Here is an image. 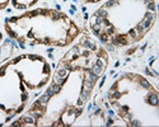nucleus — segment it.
<instances>
[{
    "mask_svg": "<svg viewBox=\"0 0 159 127\" xmlns=\"http://www.w3.org/2000/svg\"><path fill=\"white\" fill-rule=\"evenodd\" d=\"M10 4V0H0V10H4Z\"/></svg>",
    "mask_w": 159,
    "mask_h": 127,
    "instance_id": "obj_7",
    "label": "nucleus"
},
{
    "mask_svg": "<svg viewBox=\"0 0 159 127\" xmlns=\"http://www.w3.org/2000/svg\"><path fill=\"white\" fill-rule=\"evenodd\" d=\"M108 104L129 127L159 126L158 89L138 72H122L107 90Z\"/></svg>",
    "mask_w": 159,
    "mask_h": 127,
    "instance_id": "obj_5",
    "label": "nucleus"
},
{
    "mask_svg": "<svg viewBox=\"0 0 159 127\" xmlns=\"http://www.w3.org/2000/svg\"><path fill=\"white\" fill-rule=\"evenodd\" d=\"M7 34L22 46L68 47L80 36V28L65 13L37 8L4 22Z\"/></svg>",
    "mask_w": 159,
    "mask_h": 127,
    "instance_id": "obj_4",
    "label": "nucleus"
},
{
    "mask_svg": "<svg viewBox=\"0 0 159 127\" xmlns=\"http://www.w3.org/2000/svg\"><path fill=\"white\" fill-rule=\"evenodd\" d=\"M80 2H83L84 4H98L103 0H80Z\"/></svg>",
    "mask_w": 159,
    "mask_h": 127,
    "instance_id": "obj_8",
    "label": "nucleus"
},
{
    "mask_svg": "<svg viewBox=\"0 0 159 127\" xmlns=\"http://www.w3.org/2000/svg\"><path fill=\"white\" fill-rule=\"evenodd\" d=\"M2 42H3V33L0 32V45H2Z\"/></svg>",
    "mask_w": 159,
    "mask_h": 127,
    "instance_id": "obj_9",
    "label": "nucleus"
},
{
    "mask_svg": "<svg viewBox=\"0 0 159 127\" xmlns=\"http://www.w3.org/2000/svg\"><path fill=\"white\" fill-rule=\"evenodd\" d=\"M108 64V52L96 38L80 37L57 62L42 94L11 122V126H74Z\"/></svg>",
    "mask_w": 159,
    "mask_h": 127,
    "instance_id": "obj_1",
    "label": "nucleus"
},
{
    "mask_svg": "<svg viewBox=\"0 0 159 127\" xmlns=\"http://www.w3.org/2000/svg\"><path fill=\"white\" fill-rule=\"evenodd\" d=\"M10 3L17 10H28L38 3V0H10Z\"/></svg>",
    "mask_w": 159,
    "mask_h": 127,
    "instance_id": "obj_6",
    "label": "nucleus"
},
{
    "mask_svg": "<svg viewBox=\"0 0 159 127\" xmlns=\"http://www.w3.org/2000/svg\"><path fill=\"white\" fill-rule=\"evenodd\" d=\"M155 22V0H106L90 15L89 28L99 43L126 47L140 42Z\"/></svg>",
    "mask_w": 159,
    "mask_h": 127,
    "instance_id": "obj_2",
    "label": "nucleus"
},
{
    "mask_svg": "<svg viewBox=\"0 0 159 127\" xmlns=\"http://www.w3.org/2000/svg\"><path fill=\"white\" fill-rule=\"evenodd\" d=\"M52 69L37 54L16 56L0 66V112L7 118L18 117L42 94Z\"/></svg>",
    "mask_w": 159,
    "mask_h": 127,
    "instance_id": "obj_3",
    "label": "nucleus"
}]
</instances>
